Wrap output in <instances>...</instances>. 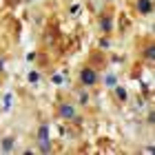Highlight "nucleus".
Returning a JSON list of instances; mask_svg holds the SVG:
<instances>
[{"label":"nucleus","instance_id":"obj_1","mask_svg":"<svg viewBox=\"0 0 155 155\" xmlns=\"http://www.w3.org/2000/svg\"><path fill=\"white\" fill-rule=\"evenodd\" d=\"M55 117L62 120V122H69V124H80V107L73 102V100H58L55 102Z\"/></svg>","mask_w":155,"mask_h":155},{"label":"nucleus","instance_id":"obj_2","mask_svg":"<svg viewBox=\"0 0 155 155\" xmlns=\"http://www.w3.org/2000/svg\"><path fill=\"white\" fill-rule=\"evenodd\" d=\"M36 151L38 153H53L55 151V144L51 137V126L47 122H40L36 129Z\"/></svg>","mask_w":155,"mask_h":155},{"label":"nucleus","instance_id":"obj_3","mask_svg":"<svg viewBox=\"0 0 155 155\" xmlns=\"http://www.w3.org/2000/svg\"><path fill=\"white\" fill-rule=\"evenodd\" d=\"M78 84L84 89H95L100 84V71L91 64L80 67V71H78Z\"/></svg>","mask_w":155,"mask_h":155},{"label":"nucleus","instance_id":"obj_4","mask_svg":"<svg viewBox=\"0 0 155 155\" xmlns=\"http://www.w3.org/2000/svg\"><path fill=\"white\" fill-rule=\"evenodd\" d=\"M97 29L102 36H111L113 33V13L111 11H102L97 16Z\"/></svg>","mask_w":155,"mask_h":155},{"label":"nucleus","instance_id":"obj_5","mask_svg":"<svg viewBox=\"0 0 155 155\" xmlns=\"http://www.w3.org/2000/svg\"><path fill=\"white\" fill-rule=\"evenodd\" d=\"M73 102H75L80 109H89V107H91V102H93V97H91V89H84V87H80V89L75 91Z\"/></svg>","mask_w":155,"mask_h":155},{"label":"nucleus","instance_id":"obj_6","mask_svg":"<svg viewBox=\"0 0 155 155\" xmlns=\"http://www.w3.org/2000/svg\"><path fill=\"white\" fill-rule=\"evenodd\" d=\"M111 93H113V100L117 102V104H126L129 102V89L124 87V84H115L113 89H111Z\"/></svg>","mask_w":155,"mask_h":155},{"label":"nucleus","instance_id":"obj_7","mask_svg":"<svg viewBox=\"0 0 155 155\" xmlns=\"http://www.w3.org/2000/svg\"><path fill=\"white\" fill-rule=\"evenodd\" d=\"M16 142H18V140L13 135L0 137V153H13V151H16Z\"/></svg>","mask_w":155,"mask_h":155},{"label":"nucleus","instance_id":"obj_8","mask_svg":"<svg viewBox=\"0 0 155 155\" xmlns=\"http://www.w3.org/2000/svg\"><path fill=\"white\" fill-rule=\"evenodd\" d=\"M135 11L140 16H151L153 13V0H135Z\"/></svg>","mask_w":155,"mask_h":155},{"label":"nucleus","instance_id":"obj_9","mask_svg":"<svg viewBox=\"0 0 155 155\" xmlns=\"http://www.w3.org/2000/svg\"><path fill=\"white\" fill-rule=\"evenodd\" d=\"M142 58L149 62V64H153V60H155V45H153V40H149L142 47Z\"/></svg>","mask_w":155,"mask_h":155},{"label":"nucleus","instance_id":"obj_10","mask_svg":"<svg viewBox=\"0 0 155 155\" xmlns=\"http://www.w3.org/2000/svg\"><path fill=\"white\" fill-rule=\"evenodd\" d=\"M100 82H104V87H107L109 91L115 87V84L120 82L117 80V73H113V71H109V73H104V75H100Z\"/></svg>","mask_w":155,"mask_h":155},{"label":"nucleus","instance_id":"obj_11","mask_svg":"<svg viewBox=\"0 0 155 155\" xmlns=\"http://www.w3.org/2000/svg\"><path fill=\"white\" fill-rule=\"evenodd\" d=\"M27 82H29V84H38V82H40V71L31 69V71L27 73Z\"/></svg>","mask_w":155,"mask_h":155},{"label":"nucleus","instance_id":"obj_12","mask_svg":"<svg viewBox=\"0 0 155 155\" xmlns=\"http://www.w3.org/2000/svg\"><path fill=\"white\" fill-rule=\"evenodd\" d=\"M2 73H5V58L0 55V75H2Z\"/></svg>","mask_w":155,"mask_h":155},{"label":"nucleus","instance_id":"obj_13","mask_svg":"<svg viewBox=\"0 0 155 155\" xmlns=\"http://www.w3.org/2000/svg\"><path fill=\"white\" fill-rule=\"evenodd\" d=\"M107 2H113V0H107Z\"/></svg>","mask_w":155,"mask_h":155}]
</instances>
